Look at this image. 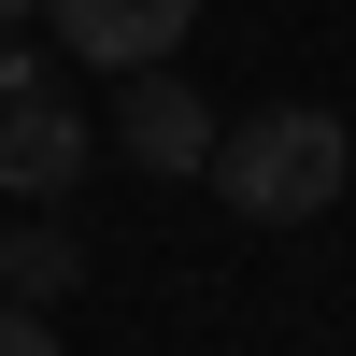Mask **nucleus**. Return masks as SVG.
Segmentation results:
<instances>
[{
  "mask_svg": "<svg viewBox=\"0 0 356 356\" xmlns=\"http://www.w3.org/2000/svg\"><path fill=\"white\" fill-rule=\"evenodd\" d=\"M86 157H100V143H86V114L57 100V86L0 100V186H15V200H43V214H57V200L86 186Z\"/></svg>",
  "mask_w": 356,
  "mask_h": 356,
  "instance_id": "nucleus-3",
  "label": "nucleus"
},
{
  "mask_svg": "<svg viewBox=\"0 0 356 356\" xmlns=\"http://www.w3.org/2000/svg\"><path fill=\"white\" fill-rule=\"evenodd\" d=\"M0 356H57V328H43V300H0Z\"/></svg>",
  "mask_w": 356,
  "mask_h": 356,
  "instance_id": "nucleus-6",
  "label": "nucleus"
},
{
  "mask_svg": "<svg viewBox=\"0 0 356 356\" xmlns=\"http://www.w3.org/2000/svg\"><path fill=\"white\" fill-rule=\"evenodd\" d=\"M0 285H15V300H72V285H86V243H72V228H15V243H0Z\"/></svg>",
  "mask_w": 356,
  "mask_h": 356,
  "instance_id": "nucleus-5",
  "label": "nucleus"
},
{
  "mask_svg": "<svg viewBox=\"0 0 356 356\" xmlns=\"http://www.w3.org/2000/svg\"><path fill=\"white\" fill-rule=\"evenodd\" d=\"M57 15V57H86V72H143V57H171L200 29V0H43Z\"/></svg>",
  "mask_w": 356,
  "mask_h": 356,
  "instance_id": "nucleus-4",
  "label": "nucleus"
},
{
  "mask_svg": "<svg viewBox=\"0 0 356 356\" xmlns=\"http://www.w3.org/2000/svg\"><path fill=\"white\" fill-rule=\"evenodd\" d=\"M15 15H29V0H0V29H15Z\"/></svg>",
  "mask_w": 356,
  "mask_h": 356,
  "instance_id": "nucleus-8",
  "label": "nucleus"
},
{
  "mask_svg": "<svg viewBox=\"0 0 356 356\" xmlns=\"http://www.w3.org/2000/svg\"><path fill=\"white\" fill-rule=\"evenodd\" d=\"M29 86H43V43H15V29H0V100H29Z\"/></svg>",
  "mask_w": 356,
  "mask_h": 356,
  "instance_id": "nucleus-7",
  "label": "nucleus"
},
{
  "mask_svg": "<svg viewBox=\"0 0 356 356\" xmlns=\"http://www.w3.org/2000/svg\"><path fill=\"white\" fill-rule=\"evenodd\" d=\"M114 157H129V171H200V157H214V100H200L171 57H143L129 100H114Z\"/></svg>",
  "mask_w": 356,
  "mask_h": 356,
  "instance_id": "nucleus-2",
  "label": "nucleus"
},
{
  "mask_svg": "<svg viewBox=\"0 0 356 356\" xmlns=\"http://www.w3.org/2000/svg\"><path fill=\"white\" fill-rule=\"evenodd\" d=\"M214 200L228 214H257V228H314L342 200V171H356V143H342V114L328 100H271V114H243V129H214Z\"/></svg>",
  "mask_w": 356,
  "mask_h": 356,
  "instance_id": "nucleus-1",
  "label": "nucleus"
}]
</instances>
